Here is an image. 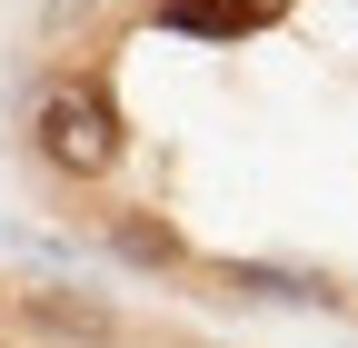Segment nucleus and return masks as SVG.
<instances>
[{"instance_id":"nucleus-1","label":"nucleus","mask_w":358,"mask_h":348,"mask_svg":"<svg viewBox=\"0 0 358 348\" xmlns=\"http://www.w3.org/2000/svg\"><path fill=\"white\" fill-rule=\"evenodd\" d=\"M30 150L50 159L60 180L100 189L110 169L129 159V119H120V100H110V80H90V70L40 80V100H30Z\"/></svg>"},{"instance_id":"nucleus-2","label":"nucleus","mask_w":358,"mask_h":348,"mask_svg":"<svg viewBox=\"0 0 358 348\" xmlns=\"http://www.w3.org/2000/svg\"><path fill=\"white\" fill-rule=\"evenodd\" d=\"M20 328L30 338H50V348H120V319L100 309V298H80V289H40V298H10Z\"/></svg>"},{"instance_id":"nucleus-3","label":"nucleus","mask_w":358,"mask_h":348,"mask_svg":"<svg viewBox=\"0 0 358 348\" xmlns=\"http://www.w3.org/2000/svg\"><path fill=\"white\" fill-rule=\"evenodd\" d=\"M209 279L239 289V298H279V309H319L329 298V279L319 269H289V259H209Z\"/></svg>"},{"instance_id":"nucleus-4","label":"nucleus","mask_w":358,"mask_h":348,"mask_svg":"<svg viewBox=\"0 0 358 348\" xmlns=\"http://www.w3.org/2000/svg\"><path fill=\"white\" fill-rule=\"evenodd\" d=\"M100 249L129 259V269H189V239H179L159 209H110V219H100Z\"/></svg>"},{"instance_id":"nucleus-5","label":"nucleus","mask_w":358,"mask_h":348,"mask_svg":"<svg viewBox=\"0 0 358 348\" xmlns=\"http://www.w3.org/2000/svg\"><path fill=\"white\" fill-rule=\"evenodd\" d=\"M268 10H259V0H169V30H219V40H229V30H259Z\"/></svg>"},{"instance_id":"nucleus-6","label":"nucleus","mask_w":358,"mask_h":348,"mask_svg":"<svg viewBox=\"0 0 358 348\" xmlns=\"http://www.w3.org/2000/svg\"><path fill=\"white\" fill-rule=\"evenodd\" d=\"M0 348H20V338H0Z\"/></svg>"}]
</instances>
